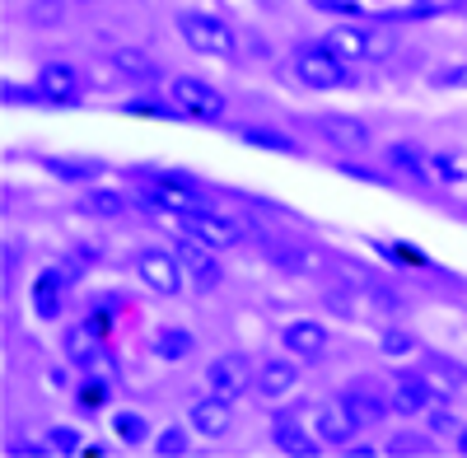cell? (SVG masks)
<instances>
[{"mask_svg": "<svg viewBox=\"0 0 467 458\" xmlns=\"http://www.w3.org/2000/svg\"><path fill=\"white\" fill-rule=\"evenodd\" d=\"M178 37L202 57H234L239 52L234 24H224L220 15H206V10H182L178 15Z\"/></svg>", "mask_w": 467, "mask_h": 458, "instance_id": "obj_1", "label": "cell"}, {"mask_svg": "<svg viewBox=\"0 0 467 458\" xmlns=\"http://www.w3.org/2000/svg\"><path fill=\"white\" fill-rule=\"evenodd\" d=\"M420 374L431 379V389L440 398H453L462 384H467V365L449 360V356H420Z\"/></svg>", "mask_w": 467, "mask_h": 458, "instance_id": "obj_16", "label": "cell"}, {"mask_svg": "<svg viewBox=\"0 0 467 458\" xmlns=\"http://www.w3.org/2000/svg\"><path fill=\"white\" fill-rule=\"evenodd\" d=\"M431 85L435 89H467V61H444L431 70Z\"/></svg>", "mask_w": 467, "mask_h": 458, "instance_id": "obj_29", "label": "cell"}, {"mask_svg": "<svg viewBox=\"0 0 467 458\" xmlns=\"http://www.w3.org/2000/svg\"><path fill=\"white\" fill-rule=\"evenodd\" d=\"M416 5H431V0H416Z\"/></svg>", "mask_w": 467, "mask_h": 458, "instance_id": "obj_39", "label": "cell"}, {"mask_svg": "<svg viewBox=\"0 0 467 458\" xmlns=\"http://www.w3.org/2000/svg\"><path fill=\"white\" fill-rule=\"evenodd\" d=\"M308 5H314V10H327V15H356V5H350V0H308Z\"/></svg>", "mask_w": 467, "mask_h": 458, "instance_id": "obj_36", "label": "cell"}, {"mask_svg": "<svg viewBox=\"0 0 467 458\" xmlns=\"http://www.w3.org/2000/svg\"><path fill=\"white\" fill-rule=\"evenodd\" d=\"M187 422H192V431H197L202 440H220V435H229V426H234V402L220 398V393L197 398V402H192Z\"/></svg>", "mask_w": 467, "mask_h": 458, "instance_id": "obj_11", "label": "cell"}, {"mask_svg": "<svg viewBox=\"0 0 467 458\" xmlns=\"http://www.w3.org/2000/svg\"><path fill=\"white\" fill-rule=\"evenodd\" d=\"M112 66H117V70H127L131 80H154V75H160L140 52H127V47H122V52H112Z\"/></svg>", "mask_w": 467, "mask_h": 458, "instance_id": "obj_30", "label": "cell"}, {"mask_svg": "<svg viewBox=\"0 0 467 458\" xmlns=\"http://www.w3.org/2000/svg\"><path fill=\"white\" fill-rule=\"evenodd\" d=\"M281 347L295 356V360H323L327 351V328L314 323V318H295L281 328Z\"/></svg>", "mask_w": 467, "mask_h": 458, "instance_id": "obj_10", "label": "cell"}, {"mask_svg": "<svg viewBox=\"0 0 467 458\" xmlns=\"http://www.w3.org/2000/svg\"><path fill=\"white\" fill-rule=\"evenodd\" d=\"M388 164H393L398 173H407V178H416V182H425L435 169H431V160L420 155L416 145H407V141H398V145H388Z\"/></svg>", "mask_w": 467, "mask_h": 458, "instance_id": "obj_22", "label": "cell"}, {"mask_svg": "<svg viewBox=\"0 0 467 458\" xmlns=\"http://www.w3.org/2000/svg\"><path fill=\"white\" fill-rule=\"evenodd\" d=\"M187 449H192V435L182 426H169V431L154 435V453H160V458H182Z\"/></svg>", "mask_w": 467, "mask_h": 458, "instance_id": "obj_26", "label": "cell"}, {"mask_svg": "<svg viewBox=\"0 0 467 458\" xmlns=\"http://www.w3.org/2000/svg\"><path fill=\"white\" fill-rule=\"evenodd\" d=\"M356 431H360V416L350 411L341 398H332V402H318V407H314V435L323 440V449H350Z\"/></svg>", "mask_w": 467, "mask_h": 458, "instance_id": "obj_7", "label": "cell"}, {"mask_svg": "<svg viewBox=\"0 0 467 458\" xmlns=\"http://www.w3.org/2000/svg\"><path fill=\"white\" fill-rule=\"evenodd\" d=\"M295 384H299V365H295V360H266V365L257 370V379H253V389H257L266 402H281Z\"/></svg>", "mask_w": 467, "mask_h": 458, "instance_id": "obj_15", "label": "cell"}, {"mask_svg": "<svg viewBox=\"0 0 467 458\" xmlns=\"http://www.w3.org/2000/svg\"><path fill=\"white\" fill-rule=\"evenodd\" d=\"M0 99H5V103H47L43 99V89H28V85H5V89H0Z\"/></svg>", "mask_w": 467, "mask_h": 458, "instance_id": "obj_34", "label": "cell"}, {"mask_svg": "<svg viewBox=\"0 0 467 458\" xmlns=\"http://www.w3.org/2000/svg\"><path fill=\"white\" fill-rule=\"evenodd\" d=\"M85 85H89L85 70L75 61H66V57H52V61L37 66V89H43L47 103H80Z\"/></svg>", "mask_w": 467, "mask_h": 458, "instance_id": "obj_6", "label": "cell"}, {"mask_svg": "<svg viewBox=\"0 0 467 458\" xmlns=\"http://www.w3.org/2000/svg\"><path fill=\"white\" fill-rule=\"evenodd\" d=\"M379 351H383V360H407V356H416V351H420V341H416L407 328H383Z\"/></svg>", "mask_w": 467, "mask_h": 458, "instance_id": "obj_23", "label": "cell"}, {"mask_svg": "<svg viewBox=\"0 0 467 458\" xmlns=\"http://www.w3.org/2000/svg\"><path fill=\"white\" fill-rule=\"evenodd\" d=\"M271 444L285 449V453H295V458H314V453L323 449V440L308 435L299 422H290V416H276V422H271Z\"/></svg>", "mask_w": 467, "mask_h": 458, "instance_id": "obj_17", "label": "cell"}, {"mask_svg": "<svg viewBox=\"0 0 467 458\" xmlns=\"http://www.w3.org/2000/svg\"><path fill=\"white\" fill-rule=\"evenodd\" d=\"M43 169H47V173H57V178H66V182H89V178L99 173V164H94V160H61V155H47V160H43Z\"/></svg>", "mask_w": 467, "mask_h": 458, "instance_id": "obj_24", "label": "cell"}, {"mask_svg": "<svg viewBox=\"0 0 467 458\" xmlns=\"http://www.w3.org/2000/svg\"><path fill=\"white\" fill-rule=\"evenodd\" d=\"M318 131L337 145H350V150L369 145V127L360 118H346V112H318Z\"/></svg>", "mask_w": 467, "mask_h": 458, "instance_id": "obj_18", "label": "cell"}, {"mask_svg": "<svg viewBox=\"0 0 467 458\" xmlns=\"http://www.w3.org/2000/svg\"><path fill=\"white\" fill-rule=\"evenodd\" d=\"M136 276H140V286H150L154 295H178V290H182V262H178L169 248L150 244V248L136 253Z\"/></svg>", "mask_w": 467, "mask_h": 458, "instance_id": "obj_5", "label": "cell"}, {"mask_svg": "<svg viewBox=\"0 0 467 458\" xmlns=\"http://www.w3.org/2000/svg\"><path fill=\"white\" fill-rule=\"evenodd\" d=\"M182 224H187V234L192 239H202L206 248H234L248 229H244V220L234 215V211H211V206H187L182 211Z\"/></svg>", "mask_w": 467, "mask_h": 458, "instance_id": "obj_3", "label": "cell"}, {"mask_svg": "<svg viewBox=\"0 0 467 458\" xmlns=\"http://www.w3.org/2000/svg\"><path fill=\"white\" fill-rule=\"evenodd\" d=\"M80 211H89V215H122L127 211V197L122 193H85Z\"/></svg>", "mask_w": 467, "mask_h": 458, "instance_id": "obj_27", "label": "cell"}, {"mask_svg": "<svg viewBox=\"0 0 467 458\" xmlns=\"http://www.w3.org/2000/svg\"><path fill=\"white\" fill-rule=\"evenodd\" d=\"M85 5H94V0H85Z\"/></svg>", "mask_w": 467, "mask_h": 458, "instance_id": "obj_40", "label": "cell"}, {"mask_svg": "<svg viewBox=\"0 0 467 458\" xmlns=\"http://www.w3.org/2000/svg\"><path fill=\"white\" fill-rule=\"evenodd\" d=\"M182 272L192 276V286H197V290H215L224 281V266L215 262V248H206L202 239H192L182 248Z\"/></svg>", "mask_w": 467, "mask_h": 458, "instance_id": "obj_14", "label": "cell"}, {"mask_svg": "<svg viewBox=\"0 0 467 458\" xmlns=\"http://www.w3.org/2000/svg\"><path fill=\"white\" fill-rule=\"evenodd\" d=\"M341 402L360 416V426H374V422H383V416L393 411V398H383V389L374 384V379H356V384H346Z\"/></svg>", "mask_w": 467, "mask_h": 458, "instance_id": "obj_12", "label": "cell"}, {"mask_svg": "<svg viewBox=\"0 0 467 458\" xmlns=\"http://www.w3.org/2000/svg\"><path fill=\"white\" fill-rule=\"evenodd\" d=\"M435 444L425 440V435H416V431H402L393 444H388V453H398V458H411V453H431Z\"/></svg>", "mask_w": 467, "mask_h": 458, "instance_id": "obj_32", "label": "cell"}, {"mask_svg": "<svg viewBox=\"0 0 467 458\" xmlns=\"http://www.w3.org/2000/svg\"><path fill=\"white\" fill-rule=\"evenodd\" d=\"M99 332H103L99 318H89V323H80V328H70V332H66V351H70V360H80V365L103 360V351H99Z\"/></svg>", "mask_w": 467, "mask_h": 458, "instance_id": "obj_20", "label": "cell"}, {"mask_svg": "<svg viewBox=\"0 0 467 458\" xmlns=\"http://www.w3.org/2000/svg\"><path fill=\"white\" fill-rule=\"evenodd\" d=\"M431 426H435L440 435H453V440H458V431H462V426L453 422V416H444V411H440V416H431Z\"/></svg>", "mask_w": 467, "mask_h": 458, "instance_id": "obj_37", "label": "cell"}, {"mask_svg": "<svg viewBox=\"0 0 467 458\" xmlns=\"http://www.w3.org/2000/svg\"><path fill=\"white\" fill-rule=\"evenodd\" d=\"M239 136H244V141H253V145H262V150H276V155H295V141H285L281 131H266V127H244Z\"/></svg>", "mask_w": 467, "mask_h": 458, "instance_id": "obj_28", "label": "cell"}, {"mask_svg": "<svg viewBox=\"0 0 467 458\" xmlns=\"http://www.w3.org/2000/svg\"><path fill=\"white\" fill-rule=\"evenodd\" d=\"M290 70L304 89H341L346 85V61H337L323 43H299L290 52Z\"/></svg>", "mask_w": 467, "mask_h": 458, "instance_id": "obj_2", "label": "cell"}, {"mask_svg": "<svg viewBox=\"0 0 467 458\" xmlns=\"http://www.w3.org/2000/svg\"><path fill=\"white\" fill-rule=\"evenodd\" d=\"M112 435L122 440L127 449H136V444L150 440V426H145V416H136V411H117L112 416Z\"/></svg>", "mask_w": 467, "mask_h": 458, "instance_id": "obj_25", "label": "cell"}, {"mask_svg": "<svg viewBox=\"0 0 467 458\" xmlns=\"http://www.w3.org/2000/svg\"><path fill=\"white\" fill-rule=\"evenodd\" d=\"M431 402H435V389H431V379H425L420 370L398 374V384H393V411L398 416H425Z\"/></svg>", "mask_w": 467, "mask_h": 458, "instance_id": "obj_13", "label": "cell"}, {"mask_svg": "<svg viewBox=\"0 0 467 458\" xmlns=\"http://www.w3.org/2000/svg\"><path fill=\"white\" fill-rule=\"evenodd\" d=\"M253 370H248V360L244 356H215L211 365H206V384H211V393H220V398H244L248 389H253Z\"/></svg>", "mask_w": 467, "mask_h": 458, "instance_id": "obj_9", "label": "cell"}, {"mask_svg": "<svg viewBox=\"0 0 467 458\" xmlns=\"http://www.w3.org/2000/svg\"><path fill=\"white\" fill-rule=\"evenodd\" d=\"M431 169H435V178H440V182H449V187H458V182L467 178V173H462V164H458L453 155H435V160H431Z\"/></svg>", "mask_w": 467, "mask_h": 458, "instance_id": "obj_33", "label": "cell"}, {"mask_svg": "<svg viewBox=\"0 0 467 458\" xmlns=\"http://www.w3.org/2000/svg\"><path fill=\"white\" fill-rule=\"evenodd\" d=\"M458 453H467V426L458 431Z\"/></svg>", "mask_w": 467, "mask_h": 458, "instance_id": "obj_38", "label": "cell"}, {"mask_svg": "<svg viewBox=\"0 0 467 458\" xmlns=\"http://www.w3.org/2000/svg\"><path fill=\"white\" fill-rule=\"evenodd\" d=\"M318 43L337 57V61H369V57H379L383 52V37H374V33H365L360 24H332Z\"/></svg>", "mask_w": 467, "mask_h": 458, "instance_id": "obj_8", "label": "cell"}, {"mask_svg": "<svg viewBox=\"0 0 467 458\" xmlns=\"http://www.w3.org/2000/svg\"><path fill=\"white\" fill-rule=\"evenodd\" d=\"M24 19H28L33 28H57V24H61V0H33Z\"/></svg>", "mask_w": 467, "mask_h": 458, "instance_id": "obj_31", "label": "cell"}, {"mask_svg": "<svg viewBox=\"0 0 467 458\" xmlns=\"http://www.w3.org/2000/svg\"><path fill=\"white\" fill-rule=\"evenodd\" d=\"M61 290H66V272H61V266H52V272L37 281V290H33V309H37V318H57V309H61Z\"/></svg>", "mask_w": 467, "mask_h": 458, "instance_id": "obj_21", "label": "cell"}, {"mask_svg": "<svg viewBox=\"0 0 467 458\" xmlns=\"http://www.w3.org/2000/svg\"><path fill=\"white\" fill-rule=\"evenodd\" d=\"M52 449L57 453H75V449H80V431H75V426H57L52 431Z\"/></svg>", "mask_w": 467, "mask_h": 458, "instance_id": "obj_35", "label": "cell"}, {"mask_svg": "<svg viewBox=\"0 0 467 458\" xmlns=\"http://www.w3.org/2000/svg\"><path fill=\"white\" fill-rule=\"evenodd\" d=\"M169 99L182 118H197V122H220L224 118V94L197 75H173L169 80Z\"/></svg>", "mask_w": 467, "mask_h": 458, "instance_id": "obj_4", "label": "cell"}, {"mask_svg": "<svg viewBox=\"0 0 467 458\" xmlns=\"http://www.w3.org/2000/svg\"><path fill=\"white\" fill-rule=\"evenodd\" d=\"M192 351H197V337H192L182 323H169V328L154 332V356H160L164 365H178V360H187Z\"/></svg>", "mask_w": 467, "mask_h": 458, "instance_id": "obj_19", "label": "cell"}]
</instances>
